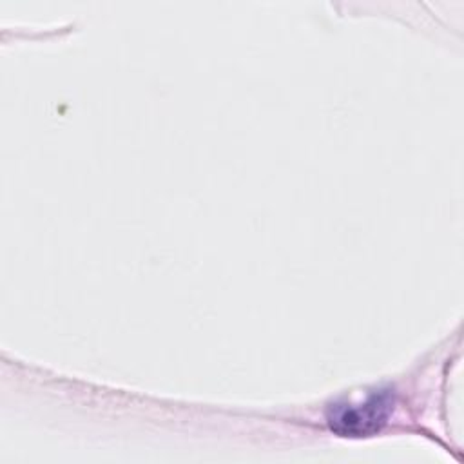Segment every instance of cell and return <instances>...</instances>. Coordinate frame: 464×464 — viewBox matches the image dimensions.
Here are the masks:
<instances>
[{"mask_svg": "<svg viewBox=\"0 0 464 464\" xmlns=\"http://www.w3.org/2000/svg\"><path fill=\"white\" fill-rule=\"evenodd\" d=\"M390 397L384 392H372L359 401H346L332 406L328 417L332 430L344 437H362L377 431L388 417Z\"/></svg>", "mask_w": 464, "mask_h": 464, "instance_id": "1", "label": "cell"}]
</instances>
